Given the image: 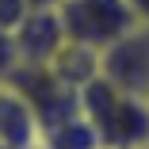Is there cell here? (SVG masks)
Here are the masks:
<instances>
[{"instance_id":"6da1fadb","label":"cell","mask_w":149,"mask_h":149,"mask_svg":"<svg viewBox=\"0 0 149 149\" xmlns=\"http://www.w3.org/2000/svg\"><path fill=\"white\" fill-rule=\"evenodd\" d=\"M77 107L96 130L103 149H145L149 145V100L115 88L100 73L80 84Z\"/></svg>"},{"instance_id":"7a4b0ae2","label":"cell","mask_w":149,"mask_h":149,"mask_svg":"<svg viewBox=\"0 0 149 149\" xmlns=\"http://www.w3.org/2000/svg\"><path fill=\"white\" fill-rule=\"evenodd\" d=\"M54 8H57L65 38L96 50V54L138 23L126 0H57Z\"/></svg>"},{"instance_id":"3957f363","label":"cell","mask_w":149,"mask_h":149,"mask_svg":"<svg viewBox=\"0 0 149 149\" xmlns=\"http://www.w3.org/2000/svg\"><path fill=\"white\" fill-rule=\"evenodd\" d=\"M100 77L130 96L149 100V23H134L100 50Z\"/></svg>"},{"instance_id":"277c9868","label":"cell","mask_w":149,"mask_h":149,"mask_svg":"<svg viewBox=\"0 0 149 149\" xmlns=\"http://www.w3.org/2000/svg\"><path fill=\"white\" fill-rule=\"evenodd\" d=\"M12 38H15L19 65H46L50 57L57 54V46L65 42L57 8L54 4H31L27 15L19 19V27L12 31Z\"/></svg>"},{"instance_id":"5b68a950","label":"cell","mask_w":149,"mask_h":149,"mask_svg":"<svg viewBox=\"0 0 149 149\" xmlns=\"http://www.w3.org/2000/svg\"><path fill=\"white\" fill-rule=\"evenodd\" d=\"M0 145L4 149L38 145V115L23 100V92L8 80H0Z\"/></svg>"},{"instance_id":"8992f818","label":"cell","mask_w":149,"mask_h":149,"mask_svg":"<svg viewBox=\"0 0 149 149\" xmlns=\"http://www.w3.org/2000/svg\"><path fill=\"white\" fill-rule=\"evenodd\" d=\"M46 69L61 80L65 88H73V92H80V84H88L96 73H100V54L96 50H88V46H80V42H61L57 46V54L46 61Z\"/></svg>"},{"instance_id":"52a82bcc","label":"cell","mask_w":149,"mask_h":149,"mask_svg":"<svg viewBox=\"0 0 149 149\" xmlns=\"http://www.w3.org/2000/svg\"><path fill=\"white\" fill-rule=\"evenodd\" d=\"M38 145L42 149H103L96 130L88 126V118L77 111V115H65L57 123L42 126L38 130Z\"/></svg>"},{"instance_id":"ba28073f","label":"cell","mask_w":149,"mask_h":149,"mask_svg":"<svg viewBox=\"0 0 149 149\" xmlns=\"http://www.w3.org/2000/svg\"><path fill=\"white\" fill-rule=\"evenodd\" d=\"M19 69V54H15V38L12 31L0 27V80H12V73Z\"/></svg>"},{"instance_id":"9c48e42d","label":"cell","mask_w":149,"mask_h":149,"mask_svg":"<svg viewBox=\"0 0 149 149\" xmlns=\"http://www.w3.org/2000/svg\"><path fill=\"white\" fill-rule=\"evenodd\" d=\"M27 8H31V0H0V27H4V31H15L19 19L27 15Z\"/></svg>"},{"instance_id":"30bf717a","label":"cell","mask_w":149,"mask_h":149,"mask_svg":"<svg viewBox=\"0 0 149 149\" xmlns=\"http://www.w3.org/2000/svg\"><path fill=\"white\" fill-rule=\"evenodd\" d=\"M126 4H130V12H134L138 23H149V0H126Z\"/></svg>"},{"instance_id":"8fae6325","label":"cell","mask_w":149,"mask_h":149,"mask_svg":"<svg viewBox=\"0 0 149 149\" xmlns=\"http://www.w3.org/2000/svg\"><path fill=\"white\" fill-rule=\"evenodd\" d=\"M31 4H57V0H31Z\"/></svg>"},{"instance_id":"7c38bea8","label":"cell","mask_w":149,"mask_h":149,"mask_svg":"<svg viewBox=\"0 0 149 149\" xmlns=\"http://www.w3.org/2000/svg\"><path fill=\"white\" fill-rule=\"evenodd\" d=\"M145 149H149V145H145Z\"/></svg>"}]
</instances>
